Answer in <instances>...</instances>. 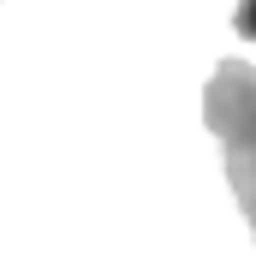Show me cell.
Segmentation results:
<instances>
[{
  "label": "cell",
  "mask_w": 256,
  "mask_h": 256,
  "mask_svg": "<svg viewBox=\"0 0 256 256\" xmlns=\"http://www.w3.org/2000/svg\"><path fill=\"white\" fill-rule=\"evenodd\" d=\"M202 126L220 143L226 185L238 196V214L256 238V66L250 60H220L208 90H202Z\"/></svg>",
  "instance_id": "6da1fadb"
},
{
  "label": "cell",
  "mask_w": 256,
  "mask_h": 256,
  "mask_svg": "<svg viewBox=\"0 0 256 256\" xmlns=\"http://www.w3.org/2000/svg\"><path fill=\"white\" fill-rule=\"evenodd\" d=\"M232 30H238L244 42H256V0H238V12H232Z\"/></svg>",
  "instance_id": "7a4b0ae2"
}]
</instances>
